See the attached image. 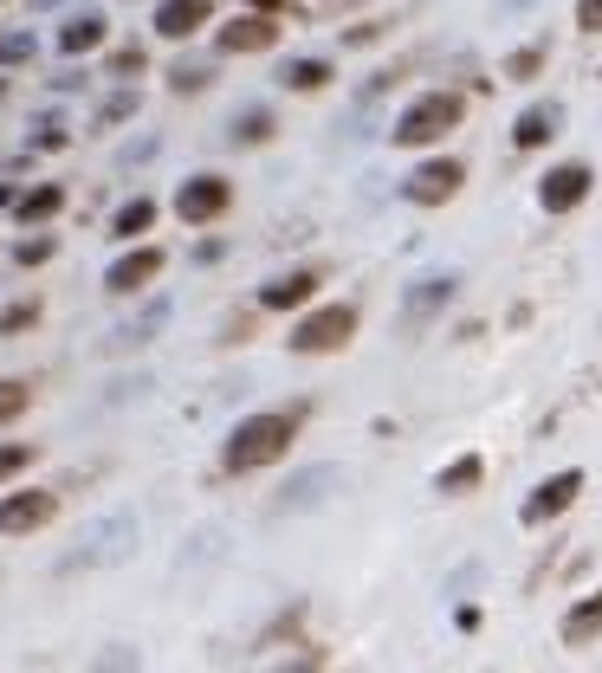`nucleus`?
<instances>
[{"label":"nucleus","mask_w":602,"mask_h":673,"mask_svg":"<svg viewBox=\"0 0 602 673\" xmlns=\"http://www.w3.org/2000/svg\"><path fill=\"white\" fill-rule=\"evenodd\" d=\"M33 324V305H13V311H0V331H26Z\"/></svg>","instance_id":"nucleus-27"},{"label":"nucleus","mask_w":602,"mask_h":673,"mask_svg":"<svg viewBox=\"0 0 602 673\" xmlns=\"http://www.w3.org/2000/svg\"><path fill=\"white\" fill-rule=\"evenodd\" d=\"M0 59H33V39H26V33H13V39H0Z\"/></svg>","instance_id":"nucleus-25"},{"label":"nucleus","mask_w":602,"mask_h":673,"mask_svg":"<svg viewBox=\"0 0 602 673\" xmlns=\"http://www.w3.org/2000/svg\"><path fill=\"white\" fill-rule=\"evenodd\" d=\"M26 408V382H0V428Z\"/></svg>","instance_id":"nucleus-22"},{"label":"nucleus","mask_w":602,"mask_h":673,"mask_svg":"<svg viewBox=\"0 0 602 673\" xmlns=\"http://www.w3.org/2000/svg\"><path fill=\"white\" fill-rule=\"evenodd\" d=\"M279 78H285L292 91H318V85H331V65H324V59H292Z\"/></svg>","instance_id":"nucleus-16"},{"label":"nucleus","mask_w":602,"mask_h":673,"mask_svg":"<svg viewBox=\"0 0 602 673\" xmlns=\"http://www.w3.org/2000/svg\"><path fill=\"white\" fill-rule=\"evenodd\" d=\"M350 331H357V311L350 305H324V311H311V318L292 331V350H305V356L337 350V343H350Z\"/></svg>","instance_id":"nucleus-3"},{"label":"nucleus","mask_w":602,"mask_h":673,"mask_svg":"<svg viewBox=\"0 0 602 673\" xmlns=\"http://www.w3.org/2000/svg\"><path fill=\"white\" fill-rule=\"evenodd\" d=\"M512 78H531V72H544V52L538 46H525V52H512V65H505Z\"/></svg>","instance_id":"nucleus-23"},{"label":"nucleus","mask_w":602,"mask_h":673,"mask_svg":"<svg viewBox=\"0 0 602 673\" xmlns=\"http://www.w3.org/2000/svg\"><path fill=\"white\" fill-rule=\"evenodd\" d=\"M318 292V279L311 272H292V279H272L266 292H259V305H272V311H285V305H305V298Z\"/></svg>","instance_id":"nucleus-14"},{"label":"nucleus","mask_w":602,"mask_h":673,"mask_svg":"<svg viewBox=\"0 0 602 673\" xmlns=\"http://www.w3.org/2000/svg\"><path fill=\"white\" fill-rule=\"evenodd\" d=\"M59 512V499H52V492H13V499H0V531H39L46 525V518Z\"/></svg>","instance_id":"nucleus-7"},{"label":"nucleus","mask_w":602,"mask_h":673,"mask_svg":"<svg viewBox=\"0 0 602 673\" xmlns=\"http://www.w3.org/2000/svg\"><path fill=\"white\" fill-rule=\"evenodd\" d=\"M26 460H33V453H26V447H0V479H13V473H20Z\"/></svg>","instance_id":"nucleus-24"},{"label":"nucleus","mask_w":602,"mask_h":673,"mask_svg":"<svg viewBox=\"0 0 602 673\" xmlns=\"http://www.w3.org/2000/svg\"><path fill=\"white\" fill-rule=\"evenodd\" d=\"M577 26H590V33H602V0H577Z\"/></svg>","instance_id":"nucleus-26"},{"label":"nucleus","mask_w":602,"mask_h":673,"mask_svg":"<svg viewBox=\"0 0 602 673\" xmlns=\"http://www.w3.org/2000/svg\"><path fill=\"white\" fill-rule=\"evenodd\" d=\"M208 13H214V0H162L156 7V33L162 39H188V33L208 26Z\"/></svg>","instance_id":"nucleus-8"},{"label":"nucleus","mask_w":602,"mask_h":673,"mask_svg":"<svg viewBox=\"0 0 602 673\" xmlns=\"http://www.w3.org/2000/svg\"><path fill=\"white\" fill-rule=\"evenodd\" d=\"M59 46H65V52L104 46V13H78V20H65V26H59Z\"/></svg>","instance_id":"nucleus-15"},{"label":"nucleus","mask_w":602,"mask_h":673,"mask_svg":"<svg viewBox=\"0 0 602 673\" xmlns=\"http://www.w3.org/2000/svg\"><path fill=\"white\" fill-rule=\"evenodd\" d=\"M292 434H298V415H246L240 428L227 434V466H234V473H253V466L279 460V453L292 447Z\"/></svg>","instance_id":"nucleus-1"},{"label":"nucleus","mask_w":602,"mask_h":673,"mask_svg":"<svg viewBox=\"0 0 602 673\" xmlns=\"http://www.w3.org/2000/svg\"><path fill=\"white\" fill-rule=\"evenodd\" d=\"M460 117H467V104H460L454 91H421V98L408 104L402 117H395V143L421 149V143H434V136H447Z\"/></svg>","instance_id":"nucleus-2"},{"label":"nucleus","mask_w":602,"mask_h":673,"mask_svg":"<svg viewBox=\"0 0 602 673\" xmlns=\"http://www.w3.org/2000/svg\"><path fill=\"white\" fill-rule=\"evenodd\" d=\"M454 188H460V162L434 156V162H421V169L402 182V195L415 201V208H434V201H454Z\"/></svg>","instance_id":"nucleus-4"},{"label":"nucleus","mask_w":602,"mask_h":673,"mask_svg":"<svg viewBox=\"0 0 602 673\" xmlns=\"http://www.w3.org/2000/svg\"><path fill=\"white\" fill-rule=\"evenodd\" d=\"M577 492H583V473H557V479H544V486L525 499V525H544V518L564 512V505L577 499Z\"/></svg>","instance_id":"nucleus-10"},{"label":"nucleus","mask_w":602,"mask_h":673,"mask_svg":"<svg viewBox=\"0 0 602 673\" xmlns=\"http://www.w3.org/2000/svg\"><path fill=\"white\" fill-rule=\"evenodd\" d=\"M59 201H65V195H59V188H33V195H26V201H20V221H46V214H52V208H59Z\"/></svg>","instance_id":"nucleus-20"},{"label":"nucleus","mask_w":602,"mask_h":673,"mask_svg":"<svg viewBox=\"0 0 602 673\" xmlns=\"http://www.w3.org/2000/svg\"><path fill=\"white\" fill-rule=\"evenodd\" d=\"M557 123H564V111H557V104H531V111L512 123V143H518V149H538V143H551V136H557Z\"/></svg>","instance_id":"nucleus-12"},{"label":"nucleus","mask_w":602,"mask_h":673,"mask_svg":"<svg viewBox=\"0 0 602 673\" xmlns=\"http://www.w3.org/2000/svg\"><path fill=\"white\" fill-rule=\"evenodd\" d=\"M590 182H596V175L583 169V162H564V169H551V175H544L538 201H544V208H551V214H570V208H577L583 195H590Z\"/></svg>","instance_id":"nucleus-6"},{"label":"nucleus","mask_w":602,"mask_h":673,"mask_svg":"<svg viewBox=\"0 0 602 673\" xmlns=\"http://www.w3.org/2000/svg\"><path fill=\"white\" fill-rule=\"evenodd\" d=\"M149 221H156V201H143V195H136L130 208H117V221H111V233H117V240H136V233H143Z\"/></svg>","instance_id":"nucleus-17"},{"label":"nucleus","mask_w":602,"mask_h":673,"mask_svg":"<svg viewBox=\"0 0 602 673\" xmlns=\"http://www.w3.org/2000/svg\"><path fill=\"white\" fill-rule=\"evenodd\" d=\"M266 136H272V117H266V111H246V117L234 123V143H266Z\"/></svg>","instance_id":"nucleus-21"},{"label":"nucleus","mask_w":602,"mask_h":673,"mask_svg":"<svg viewBox=\"0 0 602 673\" xmlns=\"http://www.w3.org/2000/svg\"><path fill=\"white\" fill-rule=\"evenodd\" d=\"M227 201H234V188L221 175H188L182 195H175V214L182 221H214V214H227Z\"/></svg>","instance_id":"nucleus-5"},{"label":"nucleus","mask_w":602,"mask_h":673,"mask_svg":"<svg viewBox=\"0 0 602 673\" xmlns=\"http://www.w3.org/2000/svg\"><path fill=\"white\" fill-rule=\"evenodd\" d=\"M156 272H162V253H156V246H136V253H123L117 266L104 272V285H111V292H143Z\"/></svg>","instance_id":"nucleus-9"},{"label":"nucleus","mask_w":602,"mask_h":673,"mask_svg":"<svg viewBox=\"0 0 602 673\" xmlns=\"http://www.w3.org/2000/svg\"><path fill=\"white\" fill-rule=\"evenodd\" d=\"M441 298H454V279H421L415 292H408V311H428V305H441Z\"/></svg>","instance_id":"nucleus-19"},{"label":"nucleus","mask_w":602,"mask_h":673,"mask_svg":"<svg viewBox=\"0 0 602 673\" xmlns=\"http://www.w3.org/2000/svg\"><path fill=\"white\" fill-rule=\"evenodd\" d=\"M434 486H441V492H467V486H480V460H473V453H467V460H454L441 479H434Z\"/></svg>","instance_id":"nucleus-18"},{"label":"nucleus","mask_w":602,"mask_h":673,"mask_svg":"<svg viewBox=\"0 0 602 673\" xmlns=\"http://www.w3.org/2000/svg\"><path fill=\"white\" fill-rule=\"evenodd\" d=\"M596 635H602V589L564 615V641H570V648H583V641H596Z\"/></svg>","instance_id":"nucleus-13"},{"label":"nucleus","mask_w":602,"mask_h":673,"mask_svg":"<svg viewBox=\"0 0 602 673\" xmlns=\"http://www.w3.org/2000/svg\"><path fill=\"white\" fill-rule=\"evenodd\" d=\"M272 39H279V26H272L266 13H246V20L221 26V52H266Z\"/></svg>","instance_id":"nucleus-11"}]
</instances>
